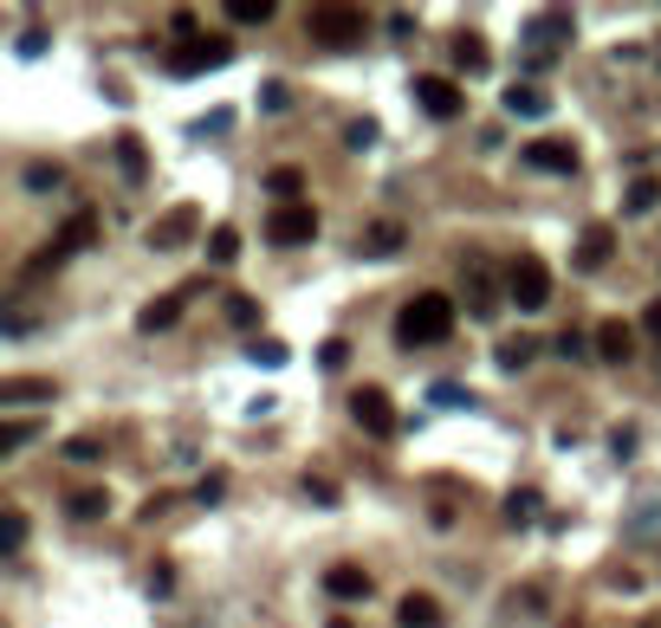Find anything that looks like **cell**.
Wrapping results in <instances>:
<instances>
[{
    "label": "cell",
    "mask_w": 661,
    "mask_h": 628,
    "mask_svg": "<svg viewBox=\"0 0 661 628\" xmlns=\"http://www.w3.org/2000/svg\"><path fill=\"white\" fill-rule=\"evenodd\" d=\"M408 91H415V104L435 117V123H454V117H461V104H467V98H461V84H454V78H435V72L415 78Z\"/></svg>",
    "instance_id": "obj_7"
},
{
    "label": "cell",
    "mask_w": 661,
    "mask_h": 628,
    "mask_svg": "<svg viewBox=\"0 0 661 628\" xmlns=\"http://www.w3.org/2000/svg\"><path fill=\"white\" fill-rule=\"evenodd\" d=\"M331 628H351V622H344V616H337V622H331Z\"/></svg>",
    "instance_id": "obj_44"
},
{
    "label": "cell",
    "mask_w": 661,
    "mask_h": 628,
    "mask_svg": "<svg viewBox=\"0 0 661 628\" xmlns=\"http://www.w3.org/2000/svg\"><path fill=\"white\" fill-rule=\"evenodd\" d=\"M105 506H110L105 492H72V506H66V512H72V518H105Z\"/></svg>",
    "instance_id": "obj_32"
},
{
    "label": "cell",
    "mask_w": 661,
    "mask_h": 628,
    "mask_svg": "<svg viewBox=\"0 0 661 628\" xmlns=\"http://www.w3.org/2000/svg\"><path fill=\"white\" fill-rule=\"evenodd\" d=\"M486 66H493V52H486V39H480V33H454V72L480 78Z\"/></svg>",
    "instance_id": "obj_16"
},
{
    "label": "cell",
    "mask_w": 661,
    "mask_h": 628,
    "mask_svg": "<svg viewBox=\"0 0 661 628\" xmlns=\"http://www.w3.org/2000/svg\"><path fill=\"white\" fill-rule=\"evenodd\" d=\"M351 415H357V428L376 435V441H383V435H396V408H389L383 389H357V396H351Z\"/></svg>",
    "instance_id": "obj_9"
},
{
    "label": "cell",
    "mask_w": 661,
    "mask_h": 628,
    "mask_svg": "<svg viewBox=\"0 0 661 628\" xmlns=\"http://www.w3.org/2000/svg\"><path fill=\"white\" fill-rule=\"evenodd\" d=\"M117 169H124V182H144V169H149V156H144V137H117Z\"/></svg>",
    "instance_id": "obj_20"
},
{
    "label": "cell",
    "mask_w": 661,
    "mask_h": 628,
    "mask_svg": "<svg viewBox=\"0 0 661 628\" xmlns=\"http://www.w3.org/2000/svg\"><path fill=\"white\" fill-rule=\"evenodd\" d=\"M182 298L188 292H169V298H156V305H144V311H137V331H169V325L182 318Z\"/></svg>",
    "instance_id": "obj_19"
},
{
    "label": "cell",
    "mask_w": 661,
    "mask_h": 628,
    "mask_svg": "<svg viewBox=\"0 0 661 628\" xmlns=\"http://www.w3.org/2000/svg\"><path fill=\"white\" fill-rule=\"evenodd\" d=\"M610 247H616V227H610V221L584 227V240H578V266H603V259H610Z\"/></svg>",
    "instance_id": "obj_18"
},
{
    "label": "cell",
    "mask_w": 661,
    "mask_h": 628,
    "mask_svg": "<svg viewBox=\"0 0 661 628\" xmlns=\"http://www.w3.org/2000/svg\"><path fill=\"white\" fill-rule=\"evenodd\" d=\"M266 240H273V247H312V240H318V208H312V201L273 208V215H266Z\"/></svg>",
    "instance_id": "obj_6"
},
{
    "label": "cell",
    "mask_w": 661,
    "mask_h": 628,
    "mask_svg": "<svg viewBox=\"0 0 661 628\" xmlns=\"http://www.w3.org/2000/svg\"><path fill=\"white\" fill-rule=\"evenodd\" d=\"M234 59V39H220V33H195V39H176L169 52H162V66L176 78H201V72H220Z\"/></svg>",
    "instance_id": "obj_2"
},
{
    "label": "cell",
    "mask_w": 661,
    "mask_h": 628,
    "mask_svg": "<svg viewBox=\"0 0 661 628\" xmlns=\"http://www.w3.org/2000/svg\"><path fill=\"white\" fill-rule=\"evenodd\" d=\"M208 259H215V266H234V259H240V227H215V233H208Z\"/></svg>",
    "instance_id": "obj_24"
},
{
    "label": "cell",
    "mask_w": 661,
    "mask_h": 628,
    "mask_svg": "<svg viewBox=\"0 0 661 628\" xmlns=\"http://www.w3.org/2000/svg\"><path fill=\"white\" fill-rule=\"evenodd\" d=\"M435 402L441 408H467L474 396H467V389H454V382H435Z\"/></svg>",
    "instance_id": "obj_37"
},
{
    "label": "cell",
    "mask_w": 661,
    "mask_h": 628,
    "mask_svg": "<svg viewBox=\"0 0 661 628\" xmlns=\"http://www.w3.org/2000/svg\"><path fill=\"white\" fill-rule=\"evenodd\" d=\"M52 376H0V408H27V402H52Z\"/></svg>",
    "instance_id": "obj_12"
},
{
    "label": "cell",
    "mask_w": 661,
    "mask_h": 628,
    "mask_svg": "<svg viewBox=\"0 0 661 628\" xmlns=\"http://www.w3.org/2000/svg\"><path fill=\"white\" fill-rule=\"evenodd\" d=\"M98 453H105V447L91 441V435H78V441H66V460H98Z\"/></svg>",
    "instance_id": "obj_39"
},
{
    "label": "cell",
    "mask_w": 661,
    "mask_h": 628,
    "mask_svg": "<svg viewBox=\"0 0 661 628\" xmlns=\"http://www.w3.org/2000/svg\"><path fill=\"white\" fill-rule=\"evenodd\" d=\"M227 318H234V325H259V305L247 292H227Z\"/></svg>",
    "instance_id": "obj_33"
},
{
    "label": "cell",
    "mask_w": 661,
    "mask_h": 628,
    "mask_svg": "<svg viewBox=\"0 0 661 628\" xmlns=\"http://www.w3.org/2000/svg\"><path fill=\"white\" fill-rule=\"evenodd\" d=\"M344 143H351V149H369V143H376V123H369V117H364V123H351V130H344Z\"/></svg>",
    "instance_id": "obj_38"
},
{
    "label": "cell",
    "mask_w": 661,
    "mask_h": 628,
    "mask_svg": "<svg viewBox=\"0 0 661 628\" xmlns=\"http://www.w3.org/2000/svg\"><path fill=\"white\" fill-rule=\"evenodd\" d=\"M195 233H201V208H169L162 221H149V247H156V253H176Z\"/></svg>",
    "instance_id": "obj_8"
},
{
    "label": "cell",
    "mask_w": 661,
    "mask_h": 628,
    "mask_svg": "<svg viewBox=\"0 0 661 628\" xmlns=\"http://www.w3.org/2000/svg\"><path fill=\"white\" fill-rule=\"evenodd\" d=\"M506 111H513V117H545L551 111V91H539V84H513V91H506Z\"/></svg>",
    "instance_id": "obj_21"
},
{
    "label": "cell",
    "mask_w": 661,
    "mask_h": 628,
    "mask_svg": "<svg viewBox=\"0 0 661 628\" xmlns=\"http://www.w3.org/2000/svg\"><path fill=\"white\" fill-rule=\"evenodd\" d=\"M20 545H27V512H13V506H7V512H0V551L20 557Z\"/></svg>",
    "instance_id": "obj_25"
},
{
    "label": "cell",
    "mask_w": 661,
    "mask_h": 628,
    "mask_svg": "<svg viewBox=\"0 0 661 628\" xmlns=\"http://www.w3.org/2000/svg\"><path fill=\"white\" fill-rule=\"evenodd\" d=\"M220 492H227V480H220V474H208V480L195 486V499H201V506H208V499H220Z\"/></svg>",
    "instance_id": "obj_41"
},
{
    "label": "cell",
    "mask_w": 661,
    "mask_h": 628,
    "mask_svg": "<svg viewBox=\"0 0 661 628\" xmlns=\"http://www.w3.org/2000/svg\"><path fill=\"white\" fill-rule=\"evenodd\" d=\"M506 298H513L519 311H539V305H551V272L539 253H519L513 266H506Z\"/></svg>",
    "instance_id": "obj_5"
},
{
    "label": "cell",
    "mask_w": 661,
    "mask_h": 628,
    "mask_svg": "<svg viewBox=\"0 0 661 628\" xmlns=\"http://www.w3.org/2000/svg\"><path fill=\"white\" fill-rule=\"evenodd\" d=\"M259 104H266V111H286V104H293V91H286V84H279V78H273V84H266V91H259Z\"/></svg>",
    "instance_id": "obj_36"
},
{
    "label": "cell",
    "mask_w": 661,
    "mask_h": 628,
    "mask_svg": "<svg viewBox=\"0 0 661 628\" xmlns=\"http://www.w3.org/2000/svg\"><path fill=\"white\" fill-rule=\"evenodd\" d=\"M266 188H273V195H279V208H286V201H298V195H305V169H273V176H266Z\"/></svg>",
    "instance_id": "obj_26"
},
{
    "label": "cell",
    "mask_w": 661,
    "mask_h": 628,
    "mask_svg": "<svg viewBox=\"0 0 661 628\" xmlns=\"http://www.w3.org/2000/svg\"><path fill=\"white\" fill-rule=\"evenodd\" d=\"M227 20L234 27H266L273 20V0H227Z\"/></svg>",
    "instance_id": "obj_23"
},
{
    "label": "cell",
    "mask_w": 661,
    "mask_h": 628,
    "mask_svg": "<svg viewBox=\"0 0 661 628\" xmlns=\"http://www.w3.org/2000/svg\"><path fill=\"white\" fill-rule=\"evenodd\" d=\"M91 240H98V215L85 208V215H72V221H66L59 233H52V247H46V253H39V259H27V279H46L52 266H66L72 253H85Z\"/></svg>",
    "instance_id": "obj_4"
},
{
    "label": "cell",
    "mask_w": 661,
    "mask_h": 628,
    "mask_svg": "<svg viewBox=\"0 0 661 628\" xmlns=\"http://www.w3.org/2000/svg\"><path fill=\"white\" fill-rule=\"evenodd\" d=\"M305 33L318 39V46H331V52H351V46L369 33V20L357 7H312V13H305Z\"/></svg>",
    "instance_id": "obj_3"
},
{
    "label": "cell",
    "mask_w": 661,
    "mask_h": 628,
    "mask_svg": "<svg viewBox=\"0 0 661 628\" xmlns=\"http://www.w3.org/2000/svg\"><path fill=\"white\" fill-rule=\"evenodd\" d=\"M596 357H603V363H629V357H635V331H629L623 318L596 325Z\"/></svg>",
    "instance_id": "obj_15"
},
{
    "label": "cell",
    "mask_w": 661,
    "mask_h": 628,
    "mask_svg": "<svg viewBox=\"0 0 661 628\" xmlns=\"http://www.w3.org/2000/svg\"><path fill=\"white\" fill-rule=\"evenodd\" d=\"M305 492H312L318 506H331V499H337V486H331V480H305Z\"/></svg>",
    "instance_id": "obj_43"
},
{
    "label": "cell",
    "mask_w": 661,
    "mask_h": 628,
    "mask_svg": "<svg viewBox=\"0 0 661 628\" xmlns=\"http://www.w3.org/2000/svg\"><path fill=\"white\" fill-rule=\"evenodd\" d=\"M318 357H325L331 370H337V363H344V357H351V343H344V337H331V343H325V350H318Z\"/></svg>",
    "instance_id": "obj_42"
},
{
    "label": "cell",
    "mask_w": 661,
    "mask_h": 628,
    "mask_svg": "<svg viewBox=\"0 0 661 628\" xmlns=\"http://www.w3.org/2000/svg\"><path fill=\"white\" fill-rule=\"evenodd\" d=\"M525 162H532V169H545V176H578V143H564V137H539V143H525Z\"/></svg>",
    "instance_id": "obj_11"
},
{
    "label": "cell",
    "mask_w": 661,
    "mask_h": 628,
    "mask_svg": "<svg viewBox=\"0 0 661 628\" xmlns=\"http://www.w3.org/2000/svg\"><path fill=\"white\" fill-rule=\"evenodd\" d=\"M176 590V570H169V564H162V570H149V596H169Z\"/></svg>",
    "instance_id": "obj_40"
},
{
    "label": "cell",
    "mask_w": 661,
    "mask_h": 628,
    "mask_svg": "<svg viewBox=\"0 0 661 628\" xmlns=\"http://www.w3.org/2000/svg\"><path fill=\"white\" fill-rule=\"evenodd\" d=\"M447 331H454V298L447 292H415L403 311H396V343H403V350L447 343Z\"/></svg>",
    "instance_id": "obj_1"
},
{
    "label": "cell",
    "mask_w": 661,
    "mask_h": 628,
    "mask_svg": "<svg viewBox=\"0 0 661 628\" xmlns=\"http://www.w3.org/2000/svg\"><path fill=\"white\" fill-rule=\"evenodd\" d=\"M558 357L584 363V357H596V350H590V337H584V331H558Z\"/></svg>",
    "instance_id": "obj_31"
},
{
    "label": "cell",
    "mask_w": 661,
    "mask_h": 628,
    "mask_svg": "<svg viewBox=\"0 0 661 628\" xmlns=\"http://www.w3.org/2000/svg\"><path fill=\"white\" fill-rule=\"evenodd\" d=\"M532 512H539V492H513V499H506V518H513V525L532 518Z\"/></svg>",
    "instance_id": "obj_35"
},
{
    "label": "cell",
    "mask_w": 661,
    "mask_h": 628,
    "mask_svg": "<svg viewBox=\"0 0 661 628\" xmlns=\"http://www.w3.org/2000/svg\"><path fill=\"white\" fill-rule=\"evenodd\" d=\"M325 596H337V602H364V596H369V570H357V564H331V570H325Z\"/></svg>",
    "instance_id": "obj_14"
},
{
    "label": "cell",
    "mask_w": 661,
    "mask_h": 628,
    "mask_svg": "<svg viewBox=\"0 0 661 628\" xmlns=\"http://www.w3.org/2000/svg\"><path fill=\"white\" fill-rule=\"evenodd\" d=\"M532 357H539V343H532V337H506V343H500V370H525Z\"/></svg>",
    "instance_id": "obj_27"
},
{
    "label": "cell",
    "mask_w": 661,
    "mask_h": 628,
    "mask_svg": "<svg viewBox=\"0 0 661 628\" xmlns=\"http://www.w3.org/2000/svg\"><path fill=\"white\" fill-rule=\"evenodd\" d=\"M467 305H474V318H500V305H506V292L493 286V266L486 259H467Z\"/></svg>",
    "instance_id": "obj_10"
},
{
    "label": "cell",
    "mask_w": 661,
    "mask_h": 628,
    "mask_svg": "<svg viewBox=\"0 0 661 628\" xmlns=\"http://www.w3.org/2000/svg\"><path fill=\"white\" fill-rule=\"evenodd\" d=\"M247 357H254V363H266V370H279V363H286L293 350H286L279 337H254V343H247Z\"/></svg>",
    "instance_id": "obj_28"
},
{
    "label": "cell",
    "mask_w": 661,
    "mask_h": 628,
    "mask_svg": "<svg viewBox=\"0 0 661 628\" xmlns=\"http://www.w3.org/2000/svg\"><path fill=\"white\" fill-rule=\"evenodd\" d=\"M59 182H66L59 162H27V188H33V195H46V188H59Z\"/></svg>",
    "instance_id": "obj_29"
},
{
    "label": "cell",
    "mask_w": 661,
    "mask_h": 628,
    "mask_svg": "<svg viewBox=\"0 0 661 628\" xmlns=\"http://www.w3.org/2000/svg\"><path fill=\"white\" fill-rule=\"evenodd\" d=\"M642 628H655V622H642Z\"/></svg>",
    "instance_id": "obj_45"
},
{
    "label": "cell",
    "mask_w": 661,
    "mask_h": 628,
    "mask_svg": "<svg viewBox=\"0 0 661 628\" xmlns=\"http://www.w3.org/2000/svg\"><path fill=\"white\" fill-rule=\"evenodd\" d=\"M396 622H403V628H441V602H435V596L408 590L403 602H396Z\"/></svg>",
    "instance_id": "obj_17"
},
{
    "label": "cell",
    "mask_w": 661,
    "mask_h": 628,
    "mask_svg": "<svg viewBox=\"0 0 661 628\" xmlns=\"http://www.w3.org/2000/svg\"><path fill=\"white\" fill-rule=\"evenodd\" d=\"M364 253H369V259H389V253H403V227H396V221H376V227L364 233Z\"/></svg>",
    "instance_id": "obj_22"
},
{
    "label": "cell",
    "mask_w": 661,
    "mask_h": 628,
    "mask_svg": "<svg viewBox=\"0 0 661 628\" xmlns=\"http://www.w3.org/2000/svg\"><path fill=\"white\" fill-rule=\"evenodd\" d=\"M525 39H532V52L545 59L558 39H571V13H558V7H551V13H532V20H525Z\"/></svg>",
    "instance_id": "obj_13"
},
{
    "label": "cell",
    "mask_w": 661,
    "mask_h": 628,
    "mask_svg": "<svg viewBox=\"0 0 661 628\" xmlns=\"http://www.w3.org/2000/svg\"><path fill=\"white\" fill-rule=\"evenodd\" d=\"M33 435H39L33 421H0V453H20V447L33 441Z\"/></svg>",
    "instance_id": "obj_30"
},
{
    "label": "cell",
    "mask_w": 661,
    "mask_h": 628,
    "mask_svg": "<svg viewBox=\"0 0 661 628\" xmlns=\"http://www.w3.org/2000/svg\"><path fill=\"white\" fill-rule=\"evenodd\" d=\"M655 201H661V182H635V188H629V215H649Z\"/></svg>",
    "instance_id": "obj_34"
}]
</instances>
